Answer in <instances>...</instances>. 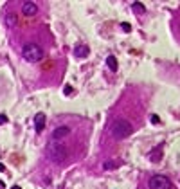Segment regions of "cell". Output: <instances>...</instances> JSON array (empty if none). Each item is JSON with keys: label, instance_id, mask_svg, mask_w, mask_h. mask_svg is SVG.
Wrapping results in <instances>:
<instances>
[{"label": "cell", "instance_id": "obj_17", "mask_svg": "<svg viewBox=\"0 0 180 189\" xmlns=\"http://www.w3.org/2000/svg\"><path fill=\"white\" fill-rule=\"evenodd\" d=\"M4 123H7V117H5L4 113H0V124H4Z\"/></svg>", "mask_w": 180, "mask_h": 189}, {"label": "cell", "instance_id": "obj_9", "mask_svg": "<svg viewBox=\"0 0 180 189\" xmlns=\"http://www.w3.org/2000/svg\"><path fill=\"white\" fill-rule=\"evenodd\" d=\"M34 128L36 132H42L45 128V113H36L34 115Z\"/></svg>", "mask_w": 180, "mask_h": 189}, {"label": "cell", "instance_id": "obj_7", "mask_svg": "<svg viewBox=\"0 0 180 189\" xmlns=\"http://www.w3.org/2000/svg\"><path fill=\"white\" fill-rule=\"evenodd\" d=\"M74 54H76V58H86L90 54V47L88 45H85V43H78L76 47H74Z\"/></svg>", "mask_w": 180, "mask_h": 189}, {"label": "cell", "instance_id": "obj_15", "mask_svg": "<svg viewBox=\"0 0 180 189\" xmlns=\"http://www.w3.org/2000/svg\"><path fill=\"white\" fill-rule=\"evenodd\" d=\"M72 92H74V88H72L70 85H65L63 86V94H65V96H69V94H72Z\"/></svg>", "mask_w": 180, "mask_h": 189}, {"label": "cell", "instance_id": "obj_11", "mask_svg": "<svg viewBox=\"0 0 180 189\" xmlns=\"http://www.w3.org/2000/svg\"><path fill=\"white\" fill-rule=\"evenodd\" d=\"M119 164H121V162H117V160H104L103 167L104 169H115V167H119Z\"/></svg>", "mask_w": 180, "mask_h": 189}, {"label": "cell", "instance_id": "obj_5", "mask_svg": "<svg viewBox=\"0 0 180 189\" xmlns=\"http://www.w3.org/2000/svg\"><path fill=\"white\" fill-rule=\"evenodd\" d=\"M22 13L25 16H34L38 13V4L36 2H31V0H27V2L22 4Z\"/></svg>", "mask_w": 180, "mask_h": 189}, {"label": "cell", "instance_id": "obj_13", "mask_svg": "<svg viewBox=\"0 0 180 189\" xmlns=\"http://www.w3.org/2000/svg\"><path fill=\"white\" fill-rule=\"evenodd\" d=\"M15 24H16V16H15V15H7V25L13 27Z\"/></svg>", "mask_w": 180, "mask_h": 189}, {"label": "cell", "instance_id": "obj_19", "mask_svg": "<svg viewBox=\"0 0 180 189\" xmlns=\"http://www.w3.org/2000/svg\"><path fill=\"white\" fill-rule=\"evenodd\" d=\"M11 189H22V187H20V186H13Z\"/></svg>", "mask_w": 180, "mask_h": 189}, {"label": "cell", "instance_id": "obj_10", "mask_svg": "<svg viewBox=\"0 0 180 189\" xmlns=\"http://www.w3.org/2000/svg\"><path fill=\"white\" fill-rule=\"evenodd\" d=\"M106 65H108V69H110V70H117V69H119L115 56H108V58H106Z\"/></svg>", "mask_w": 180, "mask_h": 189}, {"label": "cell", "instance_id": "obj_2", "mask_svg": "<svg viewBox=\"0 0 180 189\" xmlns=\"http://www.w3.org/2000/svg\"><path fill=\"white\" fill-rule=\"evenodd\" d=\"M131 132H133V126H131L130 121H126V119H119L112 124V135H114L115 139H126V137L131 135Z\"/></svg>", "mask_w": 180, "mask_h": 189}, {"label": "cell", "instance_id": "obj_4", "mask_svg": "<svg viewBox=\"0 0 180 189\" xmlns=\"http://www.w3.org/2000/svg\"><path fill=\"white\" fill-rule=\"evenodd\" d=\"M150 189H171V180L164 175H153L150 178Z\"/></svg>", "mask_w": 180, "mask_h": 189}, {"label": "cell", "instance_id": "obj_12", "mask_svg": "<svg viewBox=\"0 0 180 189\" xmlns=\"http://www.w3.org/2000/svg\"><path fill=\"white\" fill-rule=\"evenodd\" d=\"M133 9H135V13H139V15H141V13H144V5L141 4V2H133V5H131Z\"/></svg>", "mask_w": 180, "mask_h": 189}, {"label": "cell", "instance_id": "obj_8", "mask_svg": "<svg viewBox=\"0 0 180 189\" xmlns=\"http://www.w3.org/2000/svg\"><path fill=\"white\" fill-rule=\"evenodd\" d=\"M160 159H162V146L158 144V146H155V148L151 150L150 160H151V162H160Z\"/></svg>", "mask_w": 180, "mask_h": 189}, {"label": "cell", "instance_id": "obj_20", "mask_svg": "<svg viewBox=\"0 0 180 189\" xmlns=\"http://www.w3.org/2000/svg\"><path fill=\"white\" fill-rule=\"evenodd\" d=\"M0 189H4V182H0Z\"/></svg>", "mask_w": 180, "mask_h": 189}, {"label": "cell", "instance_id": "obj_18", "mask_svg": "<svg viewBox=\"0 0 180 189\" xmlns=\"http://www.w3.org/2000/svg\"><path fill=\"white\" fill-rule=\"evenodd\" d=\"M0 171H5V166L4 164H0Z\"/></svg>", "mask_w": 180, "mask_h": 189}, {"label": "cell", "instance_id": "obj_16", "mask_svg": "<svg viewBox=\"0 0 180 189\" xmlns=\"http://www.w3.org/2000/svg\"><path fill=\"white\" fill-rule=\"evenodd\" d=\"M151 123L153 124H160V117H158V115H151Z\"/></svg>", "mask_w": 180, "mask_h": 189}, {"label": "cell", "instance_id": "obj_6", "mask_svg": "<svg viewBox=\"0 0 180 189\" xmlns=\"http://www.w3.org/2000/svg\"><path fill=\"white\" fill-rule=\"evenodd\" d=\"M70 135V128L69 126H58L54 132H52V140H63L65 137Z\"/></svg>", "mask_w": 180, "mask_h": 189}, {"label": "cell", "instance_id": "obj_3", "mask_svg": "<svg viewBox=\"0 0 180 189\" xmlns=\"http://www.w3.org/2000/svg\"><path fill=\"white\" fill-rule=\"evenodd\" d=\"M22 56H24V59H27L29 63H36L43 58V51H42V47L36 45V43H27V45H24V49H22Z\"/></svg>", "mask_w": 180, "mask_h": 189}, {"label": "cell", "instance_id": "obj_1", "mask_svg": "<svg viewBox=\"0 0 180 189\" xmlns=\"http://www.w3.org/2000/svg\"><path fill=\"white\" fill-rule=\"evenodd\" d=\"M47 157H49V160L59 164V162L67 160L69 150H67V146L61 142V140H51V142L47 144Z\"/></svg>", "mask_w": 180, "mask_h": 189}, {"label": "cell", "instance_id": "obj_14", "mask_svg": "<svg viewBox=\"0 0 180 189\" xmlns=\"http://www.w3.org/2000/svg\"><path fill=\"white\" fill-rule=\"evenodd\" d=\"M121 29H123L124 32H131V25H130L128 22H123V24H121Z\"/></svg>", "mask_w": 180, "mask_h": 189}]
</instances>
